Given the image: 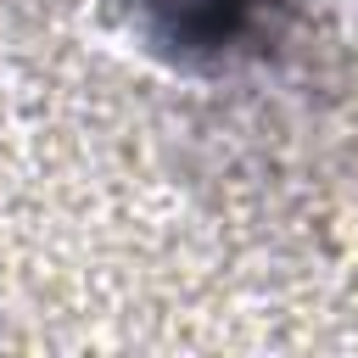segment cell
<instances>
[{
    "label": "cell",
    "mask_w": 358,
    "mask_h": 358,
    "mask_svg": "<svg viewBox=\"0 0 358 358\" xmlns=\"http://www.w3.org/2000/svg\"><path fill=\"white\" fill-rule=\"evenodd\" d=\"M134 11L145 22V34L157 45H168L173 56L218 62V56L252 45L268 28V17L280 11V0H134Z\"/></svg>",
    "instance_id": "1"
}]
</instances>
